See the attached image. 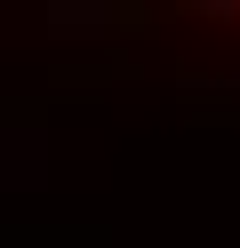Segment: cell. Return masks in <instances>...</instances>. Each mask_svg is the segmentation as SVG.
Instances as JSON below:
<instances>
[{
	"instance_id": "6da1fadb",
	"label": "cell",
	"mask_w": 240,
	"mask_h": 248,
	"mask_svg": "<svg viewBox=\"0 0 240 248\" xmlns=\"http://www.w3.org/2000/svg\"><path fill=\"white\" fill-rule=\"evenodd\" d=\"M48 24H56V32H88V24H96V32H104V24H112V8H80V0H56V8H48Z\"/></svg>"
}]
</instances>
